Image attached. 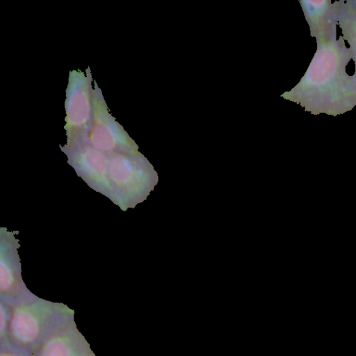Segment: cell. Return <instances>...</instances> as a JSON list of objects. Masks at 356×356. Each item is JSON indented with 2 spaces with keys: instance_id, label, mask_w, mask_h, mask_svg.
Here are the masks:
<instances>
[{
  "instance_id": "cell-1",
  "label": "cell",
  "mask_w": 356,
  "mask_h": 356,
  "mask_svg": "<svg viewBox=\"0 0 356 356\" xmlns=\"http://www.w3.org/2000/svg\"><path fill=\"white\" fill-rule=\"evenodd\" d=\"M316 43L308 68L290 97L312 114L336 117L356 106V90L346 72L350 51L337 33Z\"/></svg>"
},
{
  "instance_id": "cell-2",
  "label": "cell",
  "mask_w": 356,
  "mask_h": 356,
  "mask_svg": "<svg viewBox=\"0 0 356 356\" xmlns=\"http://www.w3.org/2000/svg\"><path fill=\"white\" fill-rule=\"evenodd\" d=\"M58 309L43 301L24 302L11 310L8 332L11 341L23 348H33L44 339Z\"/></svg>"
},
{
  "instance_id": "cell-3",
  "label": "cell",
  "mask_w": 356,
  "mask_h": 356,
  "mask_svg": "<svg viewBox=\"0 0 356 356\" xmlns=\"http://www.w3.org/2000/svg\"><path fill=\"white\" fill-rule=\"evenodd\" d=\"M300 3L310 35L316 41L326 40L337 33L340 1L302 0Z\"/></svg>"
},
{
  "instance_id": "cell-4",
  "label": "cell",
  "mask_w": 356,
  "mask_h": 356,
  "mask_svg": "<svg viewBox=\"0 0 356 356\" xmlns=\"http://www.w3.org/2000/svg\"><path fill=\"white\" fill-rule=\"evenodd\" d=\"M36 356H93L78 332L69 326L55 327L40 343Z\"/></svg>"
},
{
  "instance_id": "cell-5",
  "label": "cell",
  "mask_w": 356,
  "mask_h": 356,
  "mask_svg": "<svg viewBox=\"0 0 356 356\" xmlns=\"http://www.w3.org/2000/svg\"><path fill=\"white\" fill-rule=\"evenodd\" d=\"M338 25L342 37L347 42L355 63L354 74L351 79L356 90V0H341L338 15Z\"/></svg>"
},
{
  "instance_id": "cell-6",
  "label": "cell",
  "mask_w": 356,
  "mask_h": 356,
  "mask_svg": "<svg viewBox=\"0 0 356 356\" xmlns=\"http://www.w3.org/2000/svg\"><path fill=\"white\" fill-rule=\"evenodd\" d=\"M6 325V314H4V312L3 311V308L1 307V323H0L1 333L3 332V330L5 329Z\"/></svg>"
},
{
  "instance_id": "cell-7",
  "label": "cell",
  "mask_w": 356,
  "mask_h": 356,
  "mask_svg": "<svg viewBox=\"0 0 356 356\" xmlns=\"http://www.w3.org/2000/svg\"><path fill=\"white\" fill-rule=\"evenodd\" d=\"M0 356H24L20 353H17L16 352L10 351V350H4L1 353Z\"/></svg>"
}]
</instances>
